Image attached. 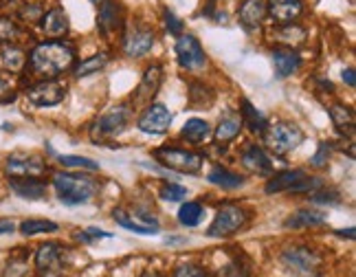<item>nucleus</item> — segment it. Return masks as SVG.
Wrapping results in <instances>:
<instances>
[{
  "label": "nucleus",
  "instance_id": "1",
  "mask_svg": "<svg viewBox=\"0 0 356 277\" xmlns=\"http://www.w3.org/2000/svg\"><path fill=\"white\" fill-rule=\"evenodd\" d=\"M73 62L75 48L69 42H42L33 48L29 57L33 73L44 80H53L57 75L66 73L73 66Z\"/></svg>",
  "mask_w": 356,
  "mask_h": 277
},
{
  "label": "nucleus",
  "instance_id": "2",
  "mask_svg": "<svg viewBox=\"0 0 356 277\" xmlns=\"http://www.w3.org/2000/svg\"><path fill=\"white\" fill-rule=\"evenodd\" d=\"M53 187L64 205H84L99 192L97 181L84 174H55Z\"/></svg>",
  "mask_w": 356,
  "mask_h": 277
},
{
  "label": "nucleus",
  "instance_id": "3",
  "mask_svg": "<svg viewBox=\"0 0 356 277\" xmlns=\"http://www.w3.org/2000/svg\"><path fill=\"white\" fill-rule=\"evenodd\" d=\"M262 136H264L266 148H269L271 152H275V154H288V152H292V150H295L301 143V138H303V134H301V130L297 128V125L284 123V121L266 125Z\"/></svg>",
  "mask_w": 356,
  "mask_h": 277
},
{
  "label": "nucleus",
  "instance_id": "4",
  "mask_svg": "<svg viewBox=\"0 0 356 277\" xmlns=\"http://www.w3.org/2000/svg\"><path fill=\"white\" fill-rule=\"evenodd\" d=\"M321 185L319 179H308L303 170H286L275 174L266 183V194H282V192H312Z\"/></svg>",
  "mask_w": 356,
  "mask_h": 277
},
{
  "label": "nucleus",
  "instance_id": "5",
  "mask_svg": "<svg viewBox=\"0 0 356 277\" xmlns=\"http://www.w3.org/2000/svg\"><path fill=\"white\" fill-rule=\"evenodd\" d=\"M284 267L295 277H319L321 258L306 247H290L282 253Z\"/></svg>",
  "mask_w": 356,
  "mask_h": 277
},
{
  "label": "nucleus",
  "instance_id": "6",
  "mask_svg": "<svg viewBox=\"0 0 356 277\" xmlns=\"http://www.w3.org/2000/svg\"><path fill=\"white\" fill-rule=\"evenodd\" d=\"M154 157L163 163L165 168L183 172V174H198L202 168V157L187 152V150H178V148H159L154 150Z\"/></svg>",
  "mask_w": 356,
  "mask_h": 277
},
{
  "label": "nucleus",
  "instance_id": "7",
  "mask_svg": "<svg viewBox=\"0 0 356 277\" xmlns=\"http://www.w3.org/2000/svg\"><path fill=\"white\" fill-rule=\"evenodd\" d=\"M247 222V211L240 209L235 205H224L209 226V235L211 238H226L233 235L235 231H240V226Z\"/></svg>",
  "mask_w": 356,
  "mask_h": 277
},
{
  "label": "nucleus",
  "instance_id": "8",
  "mask_svg": "<svg viewBox=\"0 0 356 277\" xmlns=\"http://www.w3.org/2000/svg\"><path fill=\"white\" fill-rule=\"evenodd\" d=\"M176 55H178V64L187 71H196V69H202L205 66V51H202L200 42L196 40L194 35H178L176 40Z\"/></svg>",
  "mask_w": 356,
  "mask_h": 277
},
{
  "label": "nucleus",
  "instance_id": "9",
  "mask_svg": "<svg viewBox=\"0 0 356 277\" xmlns=\"http://www.w3.org/2000/svg\"><path fill=\"white\" fill-rule=\"evenodd\" d=\"M128 119H130V110L125 106H119L114 108L112 112H108V115L101 117L91 130V136L93 141H101V138L106 136H117L125 130V125H128Z\"/></svg>",
  "mask_w": 356,
  "mask_h": 277
},
{
  "label": "nucleus",
  "instance_id": "10",
  "mask_svg": "<svg viewBox=\"0 0 356 277\" xmlns=\"http://www.w3.org/2000/svg\"><path fill=\"white\" fill-rule=\"evenodd\" d=\"M172 125V112L163 104H150L139 119V130L145 134H165Z\"/></svg>",
  "mask_w": 356,
  "mask_h": 277
},
{
  "label": "nucleus",
  "instance_id": "11",
  "mask_svg": "<svg viewBox=\"0 0 356 277\" xmlns=\"http://www.w3.org/2000/svg\"><path fill=\"white\" fill-rule=\"evenodd\" d=\"M64 97H66V88L51 80H44L27 88V99L35 106H57L60 102H64Z\"/></svg>",
  "mask_w": 356,
  "mask_h": 277
},
{
  "label": "nucleus",
  "instance_id": "12",
  "mask_svg": "<svg viewBox=\"0 0 356 277\" xmlns=\"http://www.w3.org/2000/svg\"><path fill=\"white\" fill-rule=\"evenodd\" d=\"M5 172L11 176V179H37V176H42L46 172V168L40 159L16 154V157L7 159Z\"/></svg>",
  "mask_w": 356,
  "mask_h": 277
},
{
  "label": "nucleus",
  "instance_id": "13",
  "mask_svg": "<svg viewBox=\"0 0 356 277\" xmlns=\"http://www.w3.org/2000/svg\"><path fill=\"white\" fill-rule=\"evenodd\" d=\"M114 222L125 226V229H130L139 235H157L159 233V222L150 216H143V213H128L123 209H114Z\"/></svg>",
  "mask_w": 356,
  "mask_h": 277
},
{
  "label": "nucleus",
  "instance_id": "14",
  "mask_svg": "<svg viewBox=\"0 0 356 277\" xmlns=\"http://www.w3.org/2000/svg\"><path fill=\"white\" fill-rule=\"evenodd\" d=\"M154 46V31L148 27H134L123 37V51L130 57H141L152 51Z\"/></svg>",
  "mask_w": 356,
  "mask_h": 277
},
{
  "label": "nucleus",
  "instance_id": "15",
  "mask_svg": "<svg viewBox=\"0 0 356 277\" xmlns=\"http://www.w3.org/2000/svg\"><path fill=\"white\" fill-rule=\"evenodd\" d=\"M62 253H64V247L57 242H46L37 249L35 253V267L40 273H53L62 269Z\"/></svg>",
  "mask_w": 356,
  "mask_h": 277
},
{
  "label": "nucleus",
  "instance_id": "16",
  "mask_svg": "<svg viewBox=\"0 0 356 277\" xmlns=\"http://www.w3.org/2000/svg\"><path fill=\"white\" fill-rule=\"evenodd\" d=\"M266 11L273 16L275 22L290 24L301 14V0H269L266 3Z\"/></svg>",
  "mask_w": 356,
  "mask_h": 277
},
{
  "label": "nucleus",
  "instance_id": "17",
  "mask_svg": "<svg viewBox=\"0 0 356 277\" xmlns=\"http://www.w3.org/2000/svg\"><path fill=\"white\" fill-rule=\"evenodd\" d=\"M264 16H266L264 0H244L242 7H240V24L247 31H256L262 24Z\"/></svg>",
  "mask_w": 356,
  "mask_h": 277
},
{
  "label": "nucleus",
  "instance_id": "18",
  "mask_svg": "<svg viewBox=\"0 0 356 277\" xmlns=\"http://www.w3.org/2000/svg\"><path fill=\"white\" fill-rule=\"evenodd\" d=\"M161 80H163V73H161V66H150L145 73H143V80L136 88V104H148L152 102V97L159 93V86H161Z\"/></svg>",
  "mask_w": 356,
  "mask_h": 277
},
{
  "label": "nucleus",
  "instance_id": "19",
  "mask_svg": "<svg viewBox=\"0 0 356 277\" xmlns=\"http://www.w3.org/2000/svg\"><path fill=\"white\" fill-rule=\"evenodd\" d=\"M9 187L18 198L24 200H40L46 196V185L37 179H11Z\"/></svg>",
  "mask_w": 356,
  "mask_h": 277
},
{
  "label": "nucleus",
  "instance_id": "20",
  "mask_svg": "<svg viewBox=\"0 0 356 277\" xmlns=\"http://www.w3.org/2000/svg\"><path fill=\"white\" fill-rule=\"evenodd\" d=\"M97 27L106 35L114 33L121 27V9L117 3H112V0H104V3H101L99 16H97Z\"/></svg>",
  "mask_w": 356,
  "mask_h": 277
},
{
  "label": "nucleus",
  "instance_id": "21",
  "mask_svg": "<svg viewBox=\"0 0 356 277\" xmlns=\"http://www.w3.org/2000/svg\"><path fill=\"white\" fill-rule=\"evenodd\" d=\"M242 166L253 174H271L273 163L260 145H249L242 152Z\"/></svg>",
  "mask_w": 356,
  "mask_h": 277
},
{
  "label": "nucleus",
  "instance_id": "22",
  "mask_svg": "<svg viewBox=\"0 0 356 277\" xmlns=\"http://www.w3.org/2000/svg\"><path fill=\"white\" fill-rule=\"evenodd\" d=\"M42 31L51 37H60L69 31V16L64 9H51L48 14L42 18Z\"/></svg>",
  "mask_w": 356,
  "mask_h": 277
},
{
  "label": "nucleus",
  "instance_id": "23",
  "mask_svg": "<svg viewBox=\"0 0 356 277\" xmlns=\"http://www.w3.org/2000/svg\"><path fill=\"white\" fill-rule=\"evenodd\" d=\"M242 117L238 115V112H226V115L220 119L218 128H215V138H218L220 143H226L235 138L240 134V128H242Z\"/></svg>",
  "mask_w": 356,
  "mask_h": 277
},
{
  "label": "nucleus",
  "instance_id": "24",
  "mask_svg": "<svg viewBox=\"0 0 356 277\" xmlns=\"http://www.w3.org/2000/svg\"><path fill=\"white\" fill-rule=\"evenodd\" d=\"M207 181L211 185H218L222 187V190H238V187H242L244 185V179L240 174L235 172H229L226 168H220V166H215L209 176H207Z\"/></svg>",
  "mask_w": 356,
  "mask_h": 277
},
{
  "label": "nucleus",
  "instance_id": "25",
  "mask_svg": "<svg viewBox=\"0 0 356 277\" xmlns=\"http://www.w3.org/2000/svg\"><path fill=\"white\" fill-rule=\"evenodd\" d=\"M326 213L319 211H297L290 218H286L284 226L286 229H306V226H319L326 224Z\"/></svg>",
  "mask_w": 356,
  "mask_h": 277
},
{
  "label": "nucleus",
  "instance_id": "26",
  "mask_svg": "<svg viewBox=\"0 0 356 277\" xmlns=\"http://www.w3.org/2000/svg\"><path fill=\"white\" fill-rule=\"evenodd\" d=\"M273 64H275V73L277 78H288V75H292L299 64L301 60L295 51H275L273 53Z\"/></svg>",
  "mask_w": 356,
  "mask_h": 277
},
{
  "label": "nucleus",
  "instance_id": "27",
  "mask_svg": "<svg viewBox=\"0 0 356 277\" xmlns=\"http://www.w3.org/2000/svg\"><path fill=\"white\" fill-rule=\"evenodd\" d=\"M189 143H196L200 145L202 141H207L209 134H211V128L205 119H189L185 125H183V132H181Z\"/></svg>",
  "mask_w": 356,
  "mask_h": 277
},
{
  "label": "nucleus",
  "instance_id": "28",
  "mask_svg": "<svg viewBox=\"0 0 356 277\" xmlns=\"http://www.w3.org/2000/svg\"><path fill=\"white\" fill-rule=\"evenodd\" d=\"M330 117L332 123L337 125V130L343 134H354V112L348 106H332L330 108Z\"/></svg>",
  "mask_w": 356,
  "mask_h": 277
},
{
  "label": "nucleus",
  "instance_id": "29",
  "mask_svg": "<svg viewBox=\"0 0 356 277\" xmlns=\"http://www.w3.org/2000/svg\"><path fill=\"white\" fill-rule=\"evenodd\" d=\"M240 112H242V123H247L253 132H264V128L269 125L266 123V117L258 108H253L249 99H242V108H240Z\"/></svg>",
  "mask_w": 356,
  "mask_h": 277
},
{
  "label": "nucleus",
  "instance_id": "30",
  "mask_svg": "<svg viewBox=\"0 0 356 277\" xmlns=\"http://www.w3.org/2000/svg\"><path fill=\"white\" fill-rule=\"evenodd\" d=\"M106 64H108V55L106 53H95V55H91L88 60L80 62V64L75 66V78H88V75L99 73Z\"/></svg>",
  "mask_w": 356,
  "mask_h": 277
},
{
  "label": "nucleus",
  "instance_id": "31",
  "mask_svg": "<svg viewBox=\"0 0 356 277\" xmlns=\"http://www.w3.org/2000/svg\"><path fill=\"white\" fill-rule=\"evenodd\" d=\"M202 216H205V209H202L200 203H185L181 207V211H178V222H181L183 226H196L200 224Z\"/></svg>",
  "mask_w": 356,
  "mask_h": 277
},
{
  "label": "nucleus",
  "instance_id": "32",
  "mask_svg": "<svg viewBox=\"0 0 356 277\" xmlns=\"http://www.w3.org/2000/svg\"><path fill=\"white\" fill-rule=\"evenodd\" d=\"M24 62H27V55H24L22 48H18L16 44H5L3 46V64L9 71H22Z\"/></svg>",
  "mask_w": 356,
  "mask_h": 277
},
{
  "label": "nucleus",
  "instance_id": "33",
  "mask_svg": "<svg viewBox=\"0 0 356 277\" xmlns=\"http://www.w3.org/2000/svg\"><path fill=\"white\" fill-rule=\"evenodd\" d=\"M273 37L275 40H279V42H284V44H299V42H303V37H306V33H303V29H299V27H292V22L290 24H284L282 29H277L275 33H273Z\"/></svg>",
  "mask_w": 356,
  "mask_h": 277
},
{
  "label": "nucleus",
  "instance_id": "34",
  "mask_svg": "<svg viewBox=\"0 0 356 277\" xmlns=\"http://www.w3.org/2000/svg\"><path fill=\"white\" fill-rule=\"evenodd\" d=\"M51 231H57V224L51 220H24L20 224L22 235H37V233H51Z\"/></svg>",
  "mask_w": 356,
  "mask_h": 277
},
{
  "label": "nucleus",
  "instance_id": "35",
  "mask_svg": "<svg viewBox=\"0 0 356 277\" xmlns=\"http://www.w3.org/2000/svg\"><path fill=\"white\" fill-rule=\"evenodd\" d=\"M64 168H80V170H91V172H97L99 170V163L86 159V157H73V154H64L57 159Z\"/></svg>",
  "mask_w": 356,
  "mask_h": 277
},
{
  "label": "nucleus",
  "instance_id": "36",
  "mask_svg": "<svg viewBox=\"0 0 356 277\" xmlns=\"http://www.w3.org/2000/svg\"><path fill=\"white\" fill-rule=\"evenodd\" d=\"M16 40H20V29L14 20L9 18H0V42L5 44H14Z\"/></svg>",
  "mask_w": 356,
  "mask_h": 277
},
{
  "label": "nucleus",
  "instance_id": "37",
  "mask_svg": "<svg viewBox=\"0 0 356 277\" xmlns=\"http://www.w3.org/2000/svg\"><path fill=\"white\" fill-rule=\"evenodd\" d=\"M161 198L163 200H170V203H181V200L187 198V190L183 185H176V183H165L161 187Z\"/></svg>",
  "mask_w": 356,
  "mask_h": 277
},
{
  "label": "nucleus",
  "instance_id": "38",
  "mask_svg": "<svg viewBox=\"0 0 356 277\" xmlns=\"http://www.w3.org/2000/svg\"><path fill=\"white\" fill-rule=\"evenodd\" d=\"M310 203H317V205H339L341 203V196L332 190L328 192H312L310 196Z\"/></svg>",
  "mask_w": 356,
  "mask_h": 277
},
{
  "label": "nucleus",
  "instance_id": "39",
  "mask_svg": "<svg viewBox=\"0 0 356 277\" xmlns=\"http://www.w3.org/2000/svg\"><path fill=\"white\" fill-rule=\"evenodd\" d=\"M174 277H207V273L194 264H181V267H176Z\"/></svg>",
  "mask_w": 356,
  "mask_h": 277
},
{
  "label": "nucleus",
  "instance_id": "40",
  "mask_svg": "<svg viewBox=\"0 0 356 277\" xmlns=\"http://www.w3.org/2000/svg\"><path fill=\"white\" fill-rule=\"evenodd\" d=\"M328 159H330V145L328 143H319V150H317V154L310 159L312 161V168H326L328 166Z\"/></svg>",
  "mask_w": 356,
  "mask_h": 277
},
{
  "label": "nucleus",
  "instance_id": "41",
  "mask_svg": "<svg viewBox=\"0 0 356 277\" xmlns=\"http://www.w3.org/2000/svg\"><path fill=\"white\" fill-rule=\"evenodd\" d=\"M165 24H168V31L172 35H181L183 31V22L176 18V14H172V11H165Z\"/></svg>",
  "mask_w": 356,
  "mask_h": 277
},
{
  "label": "nucleus",
  "instance_id": "42",
  "mask_svg": "<svg viewBox=\"0 0 356 277\" xmlns=\"http://www.w3.org/2000/svg\"><path fill=\"white\" fill-rule=\"evenodd\" d=\"M86 235L91 238V242L95 240V238H112V233L104 231V229H97V226H88L86 229Z\"/></svg>",
  "mask_w": 356,
  "mask_h": 277
},
{
  "label": "nucleus",
  "instance_id": "43",
  "mask_svg": "<svg viewBox=\"0 0 356 277\" xmlns=\"http://www.w3.org/2000/svg\"><path fill=\"white\" fill-rule=\"evenodd\" d=\"M343 82H346L350 88H354L356 86V78H354V69H346L343 71Z\"/></svg>",
  "mask_w": 356,
  "mask_h": 277
},
{
  "label": "nucleus",
  "instance_id": "44",
  "mask_svg": "<svg viewBox=\"0 0 356 277\" xmlns=\"http://www.w3.org/2000/svg\"><path fill=\"white\" fill-rule=\"evenodd\" d=\"M14 229H16V224L11 222V220H0V235H3V233H11Z\"/></svg>",
  "mask_w": 356,
  "mask_h": 277
},
{
  "label": "nucleus",
  "instance_id": "45",
  "mask_svg": "<svg viewBox=\"0 0 356 277\" xmlns=\"http://www.w3.org/2000/svg\"><path fill=\"white\" fill-rule=\"evenodd\" d=\"M7 91H9V86H7V82L0 78V102H5V95H7Z\"/></svg>",
  "mask_w": 356,
  "mask_h": 277
},
{
  "label": "nucleus",
  "instance_id": "46",
  "mask_svg": "<svg viewBox=\"0 0 356 277\" xmlns=\"http://www.w3.org/2000/svg\"><path fill=\"white\" fill-rule=\"evenodd\" d=\"M337 233H339L341 238H350V240H352L354 235H356V233H354V229H352V226H350V229H339Z\"/></svg>",
  "mask_w": 356,
  "mask_h": 277
},
{
  "label": "nucleus",
  "instance_id": "47",
  "mask_svg": "<svg viewBox=\"0 0 356 277\" xmlns=\"http://www.w3.org/2000/svg\"><path fill=\"white\" fill-rule=\"evenodd\" d=\"M143 277H161V275H159V273H145Z\"/></svg>",
  "mask_w": 356,
  "mask_h": 277
},
{
  "label": "nucleus",
  "instance_id": "48",
  "mask_svg": "<svg viewBox=\"0 0 356 277\" xmlns=\"http://www.w3.org/2000/svg\"><path fill=\"white\" fill-rule=\"evenodd\" d=\"M93 3H95V5H101V3H104V0H93Z\"/></svg>",
  "mask_w": 356,
  "mask_h": 277
}]
</instances>
